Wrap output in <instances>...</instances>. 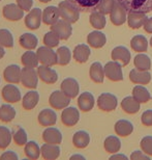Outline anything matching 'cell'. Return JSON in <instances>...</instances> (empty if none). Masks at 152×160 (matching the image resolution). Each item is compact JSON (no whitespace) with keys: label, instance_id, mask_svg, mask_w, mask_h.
I'll use <instances>...</instances> for the list:
<instances>
[{"label":"cell","instance_id":"cell-1","mask_svg":"<svg viewBox=\"0 0 152 160\" xmlns=\"http://www.w3.org/2000/svg\"><path fill=\"white\" fill-rule=\"evenodd\" d=\"M127 12H152V0H116Z\"/></svg>","mask_w":152,"mask_h":160},{"label":"cell","instance_id":"cell-2","mask_svg":"<svg viewBox=\"0 0 152 160\" xmlns=\"http://www.w3.org/2000/svg\"><path fill=\"white\" fill-rule=\"evenodd\" d=\"M59 12H60V17L63 20L69 22L71 24L76 23L79 18H80V11L71 4V2L66 1H61L58 5Z\"/></svg>","mask_w":152,"mask_h":160},{"label":"cell","instance_id":"cell-3","mask_svg":"<svg viewBox=\"0 0 152 160\" xmlns=\"http://www.w3.org/2000/svg\"><path fill=\"white\" fill-rule=\"evenodd\" d=\"M37 56H39V60L40 63L44 66L52 67L57 65L58 62V58H57V52H55L52 48L43 46L39 47L36 51Z\"/></svg>","mask_w":152,"mask_h":160},{"label":"cell","instance_id":"cell-4","mask_svg":"<svg viewBox=\"0 0 152 160\" xmlns=\"http://www.w3.org/2000/svg\"><path fill=\"white\" fill-rule=\"evenodd\" d=\"M104 75L111 81L117 82L123 80V73H122V65H120L116 60H112L106 63L104 67Z\"/></svg>","mask_w":152,"mask_h":160},{"label":"cell","instance_id":"cell-5","mask_svg":"<svg viewBox=\"0 0 152 160\" xmlns=\"http://www.w3.org/2000/svg\"><path fill=\"white\" fill-rule=\"evenodd\" d=\"M49 103L54 109L61 110L68 106L71 103V98L67 97L62 91H55L51 94Z\"/></svg>","mask_w":152,"mask_h":160},{"label":"cell","instance_id":"cell-6","mask_svg":"<svg viewBox=\"0 0 152 160\" xmlns=\"http://www.w3.org/2000/svg\"><path fill=\"white\" fill-rule=\"evenodd\" d=\"M39 74L33 68H27L25 67L22 69L21 83L27 88H36L39 83Z\"/></svg>","mask_w":152,"mask_h":160},{"label":"cell","instance_id":"cell-7","mask_svg":"<svg viewBox=\"0 0 152 160\" xmlns=\"http://www.w3.org/2000/svg\"><path fill=\"white\" fill-rule=\"evenodd\" d=\"M118 101H117L116 96L110 92H104L97 98V106L103 111H113L116 109Z\"/></svg>","mask_w":152,"mask_h":160},{"label":"cell","instance_id":"cell-8","mask_svg":"<svg viewBox=\"0 0 152 160\" xmlns=\"http://www.w3.org/2000/svg\"><path fill=\"white\" fill-rule=\"evenodd\" d=\"M51 30L54 31L57 36L60 38V40H68L72 33V27L69 22L65 20H58L55 24L52 25Z\"/></svg>","mask_w":152,"mask_h":160},{"label":"cell","instance_id":"cell-9","mask_svg":"<svg viewBox=\"0 0 152 160\" xmlns=\"http://www.w3.org/2000/svg\"><path fill=\"white\" fill-rule=\"evenodd\" d=\"M43 21V12L39 8H33L25 17V25L31 30L37 29Z\"/></svg>","mask_w":152,"mask_h":160},{"label":"cell","instance_id":"cell-10","mask_svg":"<svg viewBox=\"0 0 152 160\" xmlns=\"http://www.w3.org/2000/svg\"><path fill=\"white\" fill-rule=\"evenodd\" d=\"M3 17L9 21H19L24 17V11L18 4L9 3L3 6Z\"/></svg>","mask_w":152,"mask_h":160},{"label":"cell","instance_id":"cell-11","mask_svg":"<svg viewBox=\"0 0 152 160\" xmlns=\"http://www.w3.org/2000/svg\"><path fill=\"white\" fill-rule=\"evenodd\" d=\"M80 120V112L76 107H66L61 113V122L66 127H72Z\"/></svg>","mask_w":152,"mask_h":160},{"label":"cell","instance_id":"cell-12","mask_svg":"<svg viewBox=\"0 0 152 160\" xmlns=\"http://www.w3.org/2000/svg\"><path fill=\"white\" fill-rule=\"evenodd\" d=\"M110 20L115 26H121L126 21V9L117 1L110 12Z\"/></svg>","mask_w":152,"mask_h":160},{"label":"cell","instance_id":"cell-13","mask_svg":"<svg viewBox=\"0 0 152 160\" xmlns=\"http://www.w3.org/2000/svg\"><path fill=\"white\" fill-rule=\"evenodd\" d=\"M67 1L76 6L80 12H92L97 11L101 0H67Z\"/></svg>","mask_w":152,"mask_h":160},{"label":"cell","instance_id":"cell-14","mask_svg":"<svg viewBox=\"0 0 152 160\" xmlns=\"http://www.w3.org/2000/svg\"><path fill=\"white\" fill-rule=\"evenodd\" d=\"M2 98L7 103H17L21 100V92L16 85L7 84L2 88Z\"/></svg>","mask_w":152,"mask_h":160},{"label":"cell","instance_id":"cell-15","mask_svg":"<svg viewBox=\"0 0 152 160\" xmlns=\"http://www.w3.org/2000/svg\"><path fill=\"white\" fill-rule=\"evenodd\" d=\"M37 74L39 79L48 84H54L58 80V74L55 70L51 69L48 66H39L37 67Z\"/></svg>","mask_w":152,"mask_h":160},{"label":"cell","instance_id":"cell-16","mask_svg":"<svg viewBox=\"0 0 152 160\" xmlns=\"http://www.w3.org/2000/svg\"><path fill=\"white\" fill-rule=\"evenodd\" d=\"M21 75L22 70L18 65H9L3 71V77L5 81L8 83H14V84L21 82Z\"/></svg>","mask_w":152,"mask_h":160},{"label":"cell","instance_id":"cell-17","mask_svg":"<svg viewBox=\"0 0 152 160\" xmlns=\"http://www.w3.org/2000/svg\"><path fill=\"white\" fill-rule=\"evenodd\" d=\"M61 91L71 99H74L78 96L80 86L75 78H66L61 82Z\"/></svg>","mask_w":152,"mask_h":160},{"label":"cell","instance_id":"cell-18","mask_svg":"<svg viewBox=\"0 0 152 160\" xmlns=\"http://www.w3.org/2000/svg\"><path fill=\"white\" fill-rule=\"evenodd\" d=\"M43 139L47 143L51 145H59L62 142V134L59 129L54 127L47 128L43 132Z\"/></svg>","mask_w":152,"mask_h":160},{"label":"cell","instance_id":"cell-19","mask_svg":"<svg viewBox=\"0 0 152 160\" xmlns=\"http://www.w3.org/2000/svg\"><path fill=\"white\" fill-rule=\"evenodd\" d=\"M129 79L135 84L146 85L151 81V75L149 71H140L138 69H134L129 72Z\"/></svg>","mask_w":152,"mask_h":160},{"label":"cell","instance_id":"cell-20","mask_svg":"<svg viewBox=\"0 0 152 160\" xmlns=\"http://www.w3.org/2000/svg\"><path fill=\"white\" fill-rule=\"evenodd\" d=\"M94 103H95V100H94L93 95L89 92H84L78 98V106L84 112H88V111L92 110V108L94 107Z\"/></svg>","mask_w":152,"mask_h":160},{"label":"cell","instance_id":"cell-21","mask_svg":"<svg viewBox=\"0 0 152 160\" xmlns=\"http://www.w3.org/2000/svg\"><path fill=\"white\" fill-rule=\"evenodd\" d=\"M112 59L116 62H121L122 66H127L131 60V52L124 46L115 47L112 50Z\"/></svg>","mask_w":152,"mask_h":160},{"label":"cell","instance_id":"cell-22","mask_svg":"<svg viewBox=\"0 0 152 160\" xmlns=\"http://www.w3.org/2000/svg\"><path fill=\"white\" fill-rule=\"evenodd\" d=\"M60 17V12H59V8H56V6H48L43 11V22L47 25H51L52 26L53 24H55L57 21L59 20Z\"/></svg>","mask_w":152,"mask_h":160},{"label":"cell","instance_id":"cell-23","mask_svg":"<svg viewBox=\"0 0 152 160\" xmlns=\"http://www.w3.org/2000/svg\"><path fill=\"white\" fill-rule=\"evenodd\" d=\"M39 123L43 127L54 126L57 122V114L52 109H43L39 114Z\"/></svg>","mask_w":152,"mask_h":160},{"label":"cell","instance_id":"cell-24","mask_svg":"<svg viewBox=\"0 0 152 160\" xmlns=\"http://www.w3.org/2000/svg\"><path fill=\"white\" fill-rule=\"evenodd\" d=\"M146 19L147 17L145 12H128V15H127L128 26L132 28V29H139V28L144 25Z\"/></svg>","mask_w":152,"mask_h":160},{"label":"cell","instance_id":"cell-25","mask_svg":"<svg viewBox=\"0 0 152 160\" xmlns=\"http://www.w3.org/2000/svg\"><path fill=\"white\" fill-rule=\"evenodd\" d=\"M106 42H107L106 34H104L103 32L97 30L90 32L87 37V43L89 44V46L95 48V49H99V48L104 47L106 45Z\"/></svg>","mask_w":152,"mask_h":160},{"label":"cell","instance_id":"cell-26","mask_svg":"<svg viewBox=\"0 0 152 160\" xmlns=\"http://www.w3.org/2000/svg\"><path fill=\"white\" fill-rule=\"evenodd\" d=\"M42 150V156L46 160H55L60 156V148L58 145H51L45 143L40 147Z\"/></svg>","mask_w":152,"mask_h":160},{"label":"cell","instance_id":"cell-27","mask_svg":"<svg viewBox=\"0 0 152 160\" xmlns=\"http://www.w3.org/2000/svg\"><path fill=\"white\" fill-rule=\"evenodd\" d=\"M90 53H91V51H90L89 46H87V45H85V44H80V45H78V46H76L72 55H74V58L76 62H78L80 63H84L89 58Z\"/></svg>","mask_w":152,"mask_h":160},{"label":"cell","instance_id":"cell-28","mask_svg":"<svg viewBox=\"0 0 152 160\" xmlns=\"http://www.w3.org/2000/svg\"><path fill=\"white\" fill-rule=\"evenodd\" d=\"M39 101V94L36 91L28 92L22 100V107L25 110H31L36 106Z\"/></svg>","mask_w":152,"mask_h":160},{"label":"cell","instance_id":"cell-29","mask_svg":"<svg viewBox=\"0 0 152 160\" xmlns=\"http://www.w3.org/2000/svg\"><path fill=\"white\" fill-rule=\"evenodd\" d=\"M114 129H115L117 135L124 137L131 135L132 133V131H134V125L127 120H119L118 122H116Z\"/></svg>","mask_w":152,"mask_h":160},{"label":"cell","instance_id":"cell-30","mask_svg":"<svg viewBox=\"0 0 152 160\" xmlns=\"http://www.w3.org/2000/svg\"><path fill=\"white\" fill-rule=\"evenodd\" d=\"M90 78L93 82L95 83H103L104 79V69L101 66V63L99 62H93L90 66V71H89Z\"/></svg>","mask_w":152,"mask_h":160},{"label":"cell","instance_id":"cell-31","mask_svg":"<svg viewBox=\"0 0 152 160\" xmlns=\"http://www.w3.org/2000/svg\"><path fill=\"white\" fill-rule=\"evenodd\" d=\"M132 97L140 103H147L148 101H150L152 99L149 91L142 84L136 85L132 88Z\"/></svg>","mask_w":152,"mask_h":160},{"label":"cell","instance_id":"cell-32","mask_svg":"<svg viewBox=\"0 0 152 160\" xmlns=\"http://www.w3.org/2000/svg\"><path fill=\"white\" fill-rule=\"evenodd\" d=\"M140 102L134 97H126L121 102V108L128 114H135L140 110Z\"/></svg>","mask_w":152,"mask_h":160},{"label":"cell","instance_id":"cell-33","mask_svg":"<svg viewBox=\"0 0 152 160\" xmlns=\"http://www.w3.org/2000/svg\"><path fill=\"white\" fill-rule=\"evenodd\" d=\"M19 43H20L21 47H23L24 49L33 50V49H35L37 44H39V40H37V38L34 36V34L26 32V33H23L20 37Z\"/></svg>","mask_w":152,"mask_h":160},{"label":"cell","instance_id":"cell-34","mask_svg":"<svg viewBox=\"0 0 152 160\" xmlns=\"http://www.w3.org/2000/svg\"><path fill=\"white\" fill-rule=\"evenodd\" d=\"M90 142V136L86 131H78L74 134L72 143L78 149H85Z\"/></svg>","mask_w":152,"mask_h":160},{"label":"cell","instance_id":"cell-35","mask_svg":"<svg viewBox=\"0 0 152 160\" xmlns=\"http://www.w3.org/2000/svg\"><path fill=\"white\" fill-rule=\"evenodd\" d=\"M104 147L108 153L114 154V153L120 151V149H121V142H120V139L117 136L110 135L104 139Z\"/></svg>","mask_w":152,"mask_h":160},{"label":"cell","instance_id":"cell-36","mask_svg":"<svg viewBox=\"0 0 152 160\" xmlns=\"http://www.w3.org/2000/svg\"><path fill=\"white\" fill-rule=\"evenodd\" d=\"M21 62L23 63L24 67L27 68H37L39 67V56L37 53L32 52V50H29L27 52H25L21 57Z\"/></svg>","mask_w":152,"mask_h":160},{"label":"cell","instance_id":"cell-37","mask_svg":"<svg viewBox=\"0 0 152 160\" xmlns=\"http://www.w3.org/2000/svg\"><path fill=\"white\" fill-rule=\"evenodd\" d=\"M25 155L27 156V158H29L31 160H36L39 158V155L42 154V150H40L39 146L37 145V142H28L26 145H25V149H24Z\"/></svg>","mask_w":152,"mask_h":160},{"label":"cell","instance_id":"cell-38","mask_svg":"<svg viewBox=\"0 0 152 160\" xmlns=\"http://www.w3.org/2000/svg\"><path fill=\"white\" fill-rule=\"evenodd\" d=\"M131 47L135 52H146L148 49V41L143 36H135L131 41Z\"/></svg>","mask_w":152,"mask_h":160},{"label":"cell","instance_id":"cell-39","mask_svg":"<svg viewBox=\"0 0 152 160\" xmlns=\"http://www.w3.org/2000/svg\"><path fill=\"white\" fill-rule=\"evenodd\" d=\"M16 109L9 104H3L0 106V121L4 123H9L15 119Z\"/></svg>","mask_w":152,"mask_h":160},{"label":"cell","instance_id":"cell-40","mask_svg":"<svg viewBox=\"0 0 152 160\" xmlns=\"http://www.w3.org/2000/svg\"><path fill=\"white\" fill-rule=\"evenodd\" d=\"M135 68L140 71H149L151 68V60L146 54H138L134 59Z\"/></svg>","mask_w":152,"mask_h":160},{"label":"cell","instance_id":"cell-41","mask_svg":"<svg viewBox=\"0 0 152 160\" xmlns=\"http://www.w3.org/2000/svg\"><path fill=\"white\" fill-rule=\"evenodd\" d=\"M90 24L92 25V27H94L95 29H103L106 26V17L104 14H101L99 11H94L90 14L89 18Z\"/></svg>","mask_w":152,"mask_h":160},{"label":"cell","instance_id":"cell-42","mask_svg":"<svg viewBox=\"0 0 152 160\" xmlns=\"http://www.w3.org/2000/svg\"><path fill=\"white\" fill-rule=\"evenodd\" d=\"M57 58H58V62L57 65L59 66H66L68 65L71 59V52L67 47L62 46L57 49Z\"/></svg>","mask_w":152,"mask_h":160},{"label":"cell","instance_id":"cell-43","mask_svg":"<svg viewBox=\"0 0 152 160\" xmlns=\"http://www.w3.org/2000/svg\"><path fill=\"white\" fill-rule=\"evenodd\" d=\"M12 138H14L15 143H17L18 146H25L28 142V136L26 131L20 126L14 127V130H12Z\"/></svg>","mask_w":152,"mask_h":160},{"label":"cell","instance_id":"cell-44","mask_svg":"<svg viewBox=\"0 0 152 160\" xmlns=\"http://www.w3.org/2000/svg\"><path fill=\"white\" fill-rule=\"evenodd\" d=\"M12 133L7 127L0 126V149L4 150L9 146L12 142Z\"/></svg>","mask_w":152,"mask_h":160},{"label":"cell","instance_id":"cell-45","mask_svg":"<svg viewBox=\"0 0 152 160\" xmlns=\"http://www.w3.org/2000/svg\"><path fill=\"white\" fill-rule=\"evenodd\" d=\"M0 45L6 48L14 47V38L8 29H0Z\"/></svg>","mask_w":152,"mask_h":160},{"label":"cell","instance_id":"cell-46","mask_svg":"<svg viewBox=\"0 0 152 160\" xmlns=\"http://www.w3.org/2000/svg\"><path fill=\"white\" fill-rule=\"evenodd\" d=\"M59 42H60V38L52 30L47 32L45 36H44V44H45V46L47 47L55 48L59 45Z\"/></svg>","mask_w":152,"mask_h":160},{"label":"cell","instance_id":"cell-47","mask_svg":"<svg viewBox=\"0 0 152 160\" xmlns=\"http://www.w3.org/2000/svg\"><path fill=\"white\" fill-rule=\"evenodd\" d=\"M115 3H116V0H101L97 11L100 12L101 14H104V15H108L112 12Z\"/></svg>","mask_w":152,"mask_h":160},{"label":"cell","instance_id":"cell-48","mask_svg":"<svg viewBox=\"0 0 152 160\" xmlns=\"http://www.w3.org/2000/svg\"><path fill=\"white\" fill-rule=\"evenodd\" d=\"M141 149L145 154L152 156V136H145L140 142Z\"/></svg>","mask_w":152,"mask_h":160},{"label":"cell","instance_id":"cell-49","mask_svg":"<svg viewBox=\"0 0 152 160\" xmlns=\"http://www.w3.org/2000/svg\"><path fill=\"white\" fill-rule=\"evenodd\" d=\"M141 122L146 127L152 126V109H148L145 112H143L141 117Z\"/></svg>","mask_w":152,"mask_h":160},{"label":"cell","instance_id":"cell-50","mask_svg":"<svg viewBox=\"0 0 152 160\" xmlns=\"http://www.w3.org/2000/svg\"><path fill=\"white\" fill-rule=\"evenodd\" d=\"M17 4L23 9L24 12L31 11L33 5V0H17Z\"/></svg>","mask_w":152,"mask_h":160},{"label":"cell","instance_id":"cell-51","mask_svg":"<svg viewBox=\"0 0 152 160\" xmlns=\"http://www.w3.org/2000/svg\"><path fill=\"white\" fill-rule=\"evenodd\" d=\"M0 159L1 160H18L19 156L17 153H15L12 151H7V152H4L0 156Z\"/></svg>","mask_w":152,"mask_h":160},{"label":"cell","instance_id":"cell-52","mask_svg":"<svg viewBox=\"0 0 152 160\" xmlns=\"http://www.w3.org/2000/svg\"><path fill=\"white\" fill-rule=\"evenodd\" d=\"M131 160H138V159H145V160H148V159H149V155L145 154L144 152L142 153L141 151H135V152H132V153H131Z\"/></svg>","mask_w":152,"mask_h":160},{"label":"cell","instance_id":"cell-53","mask_svg":"<svg viewBox=\"0 0 152 160\" xmlns=\"http://www.w3.org/2000/svg\"><path fill=\"white\" fill-rule=\"evenodd\" d=\"M143 27H144V29H145L146 32L152 33V17L146 19V21H145Z\"/></svg>","mask_w":152,"mask_h":160},{"label":"cell","instance_id":"cell-54","mask_svg":"<svg viewBox=\"0 0 152 160\" xmlns=\"http://www.w3.org/2000/svg\"><path fill=\"white\" fill-rule=\"evenodd\" d=\"M117 158H122V159H126L127 160V157L125 155H121V154H118V155H114L111 157V159H117Z\"/></svg>","mask_w":152,"mask_h":160},{"label":"cell","instance_id":"cell-55","mask_svg":"<svg viewBox=\"0 0 152 160\" xmlns=\"http://www.w3.org/2000/svg\"><path fill=\"white\" fill-rule=\"evenodd\" d=\"M5 55V50H4V47L2 45H0V59L2 58L3 56Z\"/></svg>","mask_w":152,"mask_h":160},{"label":"cell","instance_id":"cell-56","mask_svg":"<svg viewBox=\"0 0 152 160\" xmlns=\"http://www.w3.org/2000/svg\"><path fill=\"white\" fill-rule=\"evenodd\" d=\"M71 159H85L84 156H81V155H74V156H71Z\"/></svg>","mask_w":152,"mask_h":160},{"label":"cell","instance_id":"cell-57","mask_svg":"<svg viewBox=\"0 0 152 160\" xmlns=\"http://www.w3.org/2000/svg\"><path fill=\"white\" fill-rule=\"evenodd\" d=\"M39 2H42V3H47V2H50L51 0H39Z\"/></svg>","mask_w":152,"mask_h":160},{"label":"cell","instance_id":"cell-58","mask_svg":"<svg viewBox=\"0 0 152 160\" xmlns=\"http://www.w3.org/2000/svg\"><path fill=\"white\" fill-rule=\"evenodd\" d=\"M150 45H151V47H152V37H151V39H150Z\"/></svg>","mask_w":152,"mask_h":160},{"label":"cell","instance_id":"cell-59","mask_svg":"<svg viewBox=\"0 0 152 160\" xmlns=\"http://www.w3.org/2000/svg\"><path fill=\"white\" fill-rule=\"evenodd\" d=\"M0 1H1V0H0Z\"/></svg>","mask_w":152,"mask_h":160}]
</instances>
